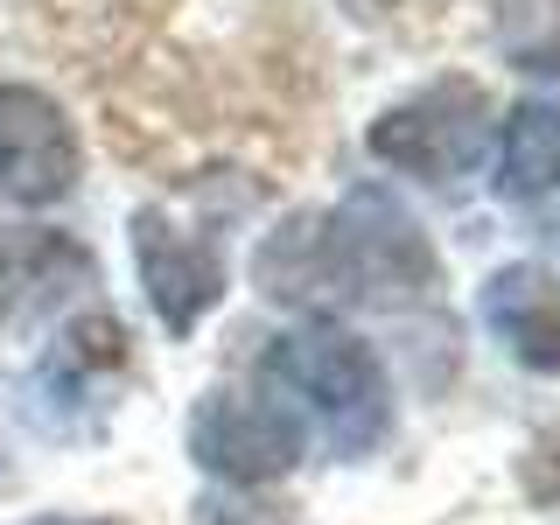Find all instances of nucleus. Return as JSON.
I'll return each mask as SVG.
<instances>
[{"label":"nucleus","mask_w":560,"mask_h":525,"mask_svg":"<svg viewBox=\"0 0 560 525\" xmlns=\"http://www.w3.org/2000/svg\"><path fill=\"white\" fill-rule=\"evenodd\" d=\"M259 378H267L273 393L302 399L343 455H364L385 434V420H393V393H385V372H378L372 343H358L337 323L273 337V350L259 358Z\"/></svg>","instance_id":"f257e3e1"},{"label":"nucleus","mask_w":560,"mask_h":525,"mask_svg":"<svg viewBox=\"0 0 560 525\" xmlns=\"http://www.w3.org/2000/svg\"><path fill=\"white\" fill-rule=\"evenodd\" d=\"M483 140H490V98L469 78H448L393 105L372 127V154L399 175H420V183H455V175L477 168Z\"/></svg>","instance_id":"f03ea898"},{"label":"nucleus","mask_w":560,"mask_h":525,"mask_svg":"<svg viewBox=\"0 0 560 525\" xmlns=\"http://www.w3.org/2000/svg\"><path fill=\"white\" fill-rule=\"evenodd\" d=\"M302 413L267 393H203L189 413V455L224 483H273L302 463Z\"/></svg>","instance_id":"7ed1b4c3"},{"label":"nucleus","mask_w":560,"mask_h":525,"mask_svg":"<svg viewBox=\"0 0 560 525\" xmlns=\"http://www.w3.org/2000/svg\"><path fill=\"white\" fill-rule=\"evenodd\" d=\"M253 280L288 308H343V302H364L358 288V259H350V238H343V218L337 210H294L280 232L259 245L253 259Z\"/></svg>","instance_id":"20e7f679"},{"label":"nucleus","mask_w":560,"mask_h":525,"mask_svg":"<svg viewBox=\"0 0 560 525\" xmlns=\"http://www.w3.org/2000/svg\"><path fill=\"white\" fill-rule=\"evenodd\" d=\"M78 183V133L57 98L35 84H0V197L8 203H57Z\"/></svg>","instance_id":"39448f33"},{"label":"nucleus","mask_w":560,"mask_h":525,"mask_svg":"<svg viewBox=\"0 0 560 525\" xmlns=\"http://www.w3.org/2000/svg\"><path fill=\"white\" fill-rule=\"evenodd\" d=\"M133 259H140L154 315H162L175 337H189V329L224 302V259L210 253L197 232H183L168 210H140L133 218Z\"/></svg>","instance_id":"423d86ee"},{"label":"nucleus","mask_w":560,"mask_h":525,"mask_svg":"<svg viewBox=\"0 0 560 525\" xmlns=\"http://www.w3.org/2000/svg\"><path fill=\"white\" fill-rule=\"evenodd\" d=\"M337 218H343L350 259H358L364 302H378V294H413V288H428V280H434L428 238L413 232V218H407L393 197H378V189H358V197H350Z\"/></svg>","instance_id":"0eeeda50"},{"label":"nucleus","mask_w":560,"mask_h":525,"mask_svg":"<svg viewBox=\"0 0 560 525\" xmlns=\"http://www.w3.org/2000/svg\"><path fill=\"white\" fill-rule=\"evenodd\" d=\"M483 323L512 343L525 372H560V288L539 267H504L483 288Z\"/></svg>","instance_id":"6e6552de"},{"label":"nucleus","mask_w":560,"mask_h":525,"mask_svg":"<svg viewBox=\"0 0 560 525\" xmlns=\"http://www.w3.org/2000/svg\"><path fill=\"white\" fill-rule=\"evenodd\" d=\"M560 189V105L525 98L504 113V140H498V197H547Z\"/></svg>","instance_id":"1a4fd4ad"},{"label":"nucleus","mask_w":560,"mask_h":525,"mask_svg":"<svg viewBox=\"0 0 560 525\" xmlns=\"http://www.w3.org/2000/svg\"><path fill=\"white\" fill-rule=\"evenodd\" d=\"M498 35H504V49H512L518 70H547V78H560V0H512Z\"/></svg>","instance_id":"9d476101"},{"label":"nucleus","mask_w":560,"mask_h":525,"mask_svg":"<svg viewBox=\"0 0 560 525\" xmlns=\"http://www.w3.org/2000/svg\"><path fill=\"white\" fill-rule=\"evenodd\" d=\"M525 498L560 504V428H547L533 448H525Z\"/></svg>","instance_id":"9b49d317"},{"label":"nucleus","mask_w":560,"mask_h":525,"mask_svg":"<svg viewBox=\"0 0 560 525\" xmlns=\"http://www.w3.org/2000/svg\"><path fill=\"white\" fill-rule=\"evenodd\" d=\"M553 224H560V203H553Z\"/></svg>","instance_id":"f8f14e48"}]
</instances>
